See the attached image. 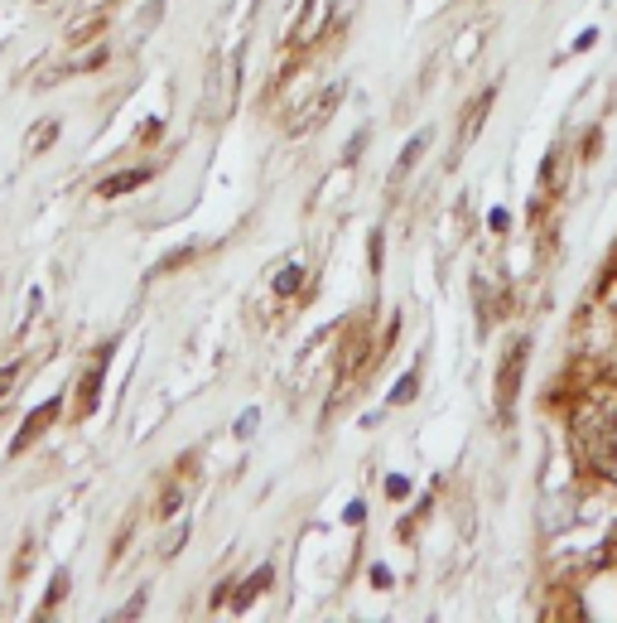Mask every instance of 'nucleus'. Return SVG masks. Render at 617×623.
<instances>
[{
	"mask_svg": "<svg viewBox=\"0 0 617 623\" xmlns=\"http://www.w3.org/2000/svg\"><path fill=\"white\" fill-rule=\"evenodd\" d=\"M526 358H531V343L516 339V343H511V353H507V363H502V372H497V416H502V420H511V411H516V396H521Z\"/></svg>",
	"mask_w": 617,
	"mask_h": 623,
	"instance_id": "f257e3e1",
	"label": "nucleus"
},
{
	"mask_svg": "<svg viewBox=\"0 0 617 623\" xmlns=\"http://www.w3.org/2000/svg\"><path fill=\"white\" fill-rule=\"evenodd\" d=\"M59 402H44L39 411H29V420H25V430H20L15 440H10V454H20V450H29V444H35L44 430H49V420H59Z\"/></svg>",
	"mask_w": 617,
	"mask_h": 623,
	"instance_id": "f03ea898",
	"label": "nucleus"
},
{
	"mask_svg": "<svg viewBox=\"0 0 617 623\" xmlns=\"http://www.w3.org/2000/svg\"><path fill=\"white\" fill-rule=\"evenodd\" d=\"M107 358L111 353H102L92 367H87V377H83V392H77V416H92V406H97V396H102V372H107Z\"/></svg>",
	"mask_w": 617,
	"mask_h": 623,
	"instance_id": "7ed1b4c3",
	"label": "nucleus"
},
{
	"mask_svg": "<svg viewBox=\"0 0 617 623\" xmlns=\"http://www.w3.org/2000/svg\"><path fill=\"white\" fill-rule=\"evenodd\" d=\"M488 107H492V87L478 97L473 107H468V121H464V126H458V155H464V146H468V141H473L478 131H482V121H488Z\"/></svg>",
	"mask_w": 617,
	"mask_h": 623,
	"instance_id": "20e7f679",
	"label": "nucleus"
},
{
	"mask_svg": "<svg viewBox=\"0 0 617 623\" xmlns=\"http://www.w3.org/2000/svg\"><path fill=\"white\" fill-rule=\"evenodd\" d=\"M145 180H150V170H126V174H111V180L97 184V194H102V198H116V194H131V188H140Z\"/></svg>",
	"mask_w": 617,
	"mask_h": 623,
	"instance_id": "39448f33",
	"label": "nucleus"
},
{
	"mask_svg": "<svg viewBox=\"0 0 617 623\" xmlns=\"http://www.w3.org/2000/svg\"><path fill=\"white\" fill-rule=\"evenodd\" d=\"M266 585H271V565H261V571H256V575H251V581H246V585L237 589V595H232V609H246V604H251V599H256V595H261V589H266Z\"/></svg>",
	"mask_w": 617,
	"mask_h": 623,
	"instance_id": "423d86ee",
	"label": "nucleus"
},
{
	"mask_svg": "<svg viewBox=\"0 0 617 623\" xmlns=\"http://www.w3.org/2000/svg\"><path fill=\"white\" fill-rule=\"evenodd\" d=\"M343 93H347V83H333V87H329V93H323V97H319V102H313V107L305 111V117H309V126H319V121H323V117H329V111H333V107H338V102H343Z\"/></svg>",
	"mask_w": 617,
	"mask_h": 623,
	"instance_id": "0eeeda50",
	"label": "nucleus"
},
{
	"mask_svg": "<svg viewBox=\"0 0 617 623\" xmlns=\"http://www.w3.org/2000/svg\"><path fill=\"white\" fill-rule=\"evenodd\" d=\"M424 141H430V131H424V136H415V141H410V146H406V155H400V164H396V174H391V180H400V174H406V170H410V164H415V160H420Z\"/></svg>",
	"mask_w": 617,
	"mask_h": 623,
	"instance_id": "6e6552de",
	"label": "nucleus"
},
{
	"mask_svg": "<svg viewBox=\"0 0 617 623\" xmlns=\"http://www.w3.org/2000/svg\"><path fill=\"white\" fill-rule=\"evenodd\" d=\"M49 141H59V121H44L35 136H29V155H39L44 146H49Z\"/></svg>",
	"mask_w": 617,
	"mask_h": 623,
	"instance_id": "1a4fd4ad",
	"label": "nucleus"
},
{
	"mask_svg": "<svg viewBox=\"0 0 617 623\" xmlns=\"http://www.w3.org/2000/svg\"><path fill=\"white\" fill-rule=\"evenodd\" d=\"M63 595H69V575H59V581H53V589H49V595H44V604H39V614H49V609L59 604Z\"/></svg>",
	"mask_w": 617,
	"mask_h": 623,
	"instance_id": "9d476101",
	"label": "nucleus"
},
{
	"mask_svg": "<svg viewBox=\"0 0 617 623\" xmlns=\"http://www.w3.org/2000/svg\"><path fill=\"white\" fill-rule=\"evenodd\" d=\"M299 281H305V276H299V266H285V276L275 281V291H280V295H289V291H299Z\"/></svg>",
	"mask_w": 617,
	"mask_h": 623,
	"instance_id": "9b49d317",
	"label": "nucleus"
},
{
	"mask_svg": "<svg viewBox=\"0 0 617 623\" xmlns=\"http://www.w3.org/2000/svg\"><path fill=\"white\" fill-rule=\"evenodd\" d=\"M415 382H420V377H400V387H396V396H391V402H410V396H415Z\"/></svg>",
	"mask_w": 617,
	"mask_h": 623,
	"instance_id": "f8f14e48",
	"label": "nucleus"
},
{
	"mask_svg": "<svg viewBox=\"0 0 617 623\" xmlns=\"http://www.w3.org/2000/svg\"><path fill=\"white\" fill-rule=\"evenodd\" d=\"M15 377H20V367H15V363H10V367H0V396H5L10 387H15Z\"/></svg>",
	"mask_w": 617,
	"mask_h": 623,
	"instance_id": "ddd939ff",
	"label": "nucleus"
},
{
	"mask_svg": "<svg viewBox=\"0 0 617 623\" xmlns=\"http://www.w3.org/2000/svg\"><path fill=\"white\" fill-rule=\"evenodd\" d=\"M87 5H97V0H87Z\"/></svg>",
	"mask_w": 617,
	"mask_h": 623,
	"instance_id": "4468645a",
	"label": "nucleus"
}]
</instances>
